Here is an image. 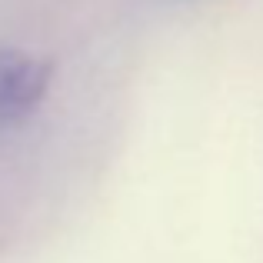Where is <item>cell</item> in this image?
Instances as JSON below:
<instances>
[{"mask_svg": "<svg viewBox=\"0 0 263 263\" xmlns=\"http://www.w3.org/2000/svg\"><path fill=\"white\" fill-rule=\"evenodd\" d=\"M50 60L27 50L0 47V130L17 127L40 107L50 90Z\"/></svg>", "mask_w": 263, "mask_h": 263, "instance_id": "6da1fadb", "label": "cell"}]
</instances>
